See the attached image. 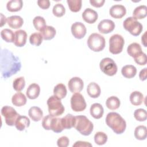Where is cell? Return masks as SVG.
I'll list each match as a JSON object with an SVG mask.
<instances>
[{"mask_svg":"<svg viewBox=\"0 0 147 147\" xmlns=\"http://www.w3.org/2000/svg\"><path fill=\"white\" fill-rule=\"evenodd\" d=\"M7 21V18L2 14L1 13V26H3Z\"/></svg>","mask_w":147,"mask_h":147,"instance_id":"f907efd6","label":"cell"},{"mask_svg":"<svg viewBox=\"0 0 147 147\" xmlns=\"http://www.w3.org/2000/svg\"><path fill=\"white\" fill-rule=\"evenodd\" d=\"M120 100L115 96H111L108 98L106 101V107L111 110H116L120 106Z\"/></svg>","mask_w":147,"mask_h":147,"instance_id":"d6a6232c","label":"cell"},{"mask_svg":"<svg viewBox=\"0 0 147 147\" xmlns=\"http://www.w3.org/2000/svg\"><path fill=\"white\" fill-rule=\"evenodd\" d=\"M61 122L64 129H70L74 127L75 116H74L71 114H68L65 117L61 118Z\"/></svg>","mask_w":147,"mask_h":147,"instance_id":"f1b7e54d","label":"cell"},{"mask_svg":"<svg viewBox=\"0 0 147 147\" xmlns=\"http://www.w3.org/2000/svg\"><path fill=\"white\" fill-rule=\"evenodd\" d=\"M40 87L39 85L37 83L30 84L26 92V95L28 98L30 99H35L40 95Z\"/></svg>","mask_w":147,"mask_h":147,"instance_id":"e0dca14e","label":"cell"},{"mask_svg":"<svg viewBox=\"0 0 147 147\" xmlns=\"http://www.w3.org/2000/svg\"><path fill=\"white\" fill-rule=\"evenodd\" d=\"M141 45L137 42H133L129 45L127 48V52L132 57H135L142 52Z\"/></svg>","mask_w":147,"mask_h":147,"instance_id":"83f0119b","label":"cell"},{"mask_svg":"<svg viewBox=\"0 0 147 147\" xmlns=\"http://www.w3.org/2000/svg\"><path fill=\"white\" fill-rule=\"evenodd\" d=\"M38 6L42 9H47L50 6V2L49 0H39L37 1Z\"/></svg>","mask_w":147,"mask_h":147,"instance_id":"bcb514c9","label":"cell"},{"mask_svg":"<svg viewBox=\"0 0 147 147\" xmlns=\"http://www.w3.org/2000/svg\"><path fill=\"white\" fill-rule=\"evenodd\" d=\"M147 15V7L145 5H140L135 8L133 12V17L136 20L144 18Z\"/></svg>","mask_w":147,"mask_h":147,"instance_id":"f546056e","label":"cell"},{"mask_svg":"<svg viewBox=\"0 0 147 147\" xmlns=\"http://www.w3.org/2000/svg\"><path fill=\"white\" fill-rule=\"evenodd\" d=\"M74 146H92V144L88 142L78 141L73 144V147Z\"/></svg>","mask_w":147,"mask_h":147,"instance_id":"c3c4849f","label":"cell"},{"mask_svg":"<svg viewBox=\"0 0 147 147\" xmlns=\"http://www.w3.org/2000/svg\"><path fill=\"white\" fill-rule=\"evenodd\" d=\"M23 6V2L21 0H11L6 4L7 10L10 12L20 11Z\"/></svg>","mask_w":147,"mask_h":147,"instance_id":"4316f807","label":"cell"},{"mask_svg":"<svg viewBox=\"0 0 147 147\" xmlns=\"http://www.w3.org/2000/svg\"><path fill=\"white\" fill-rule=\"evenodd\" d=\"M134 60L135 62L140 65H145L147 62L146 55V54L142 52L140 55L134 57Z\"/></svg>","mask_w":147,"mask_h":147,"instance_id":"7bdbcfd3","label":"cell"},{"mask_svg":"<svg viewBox=\"0 0 147 147\" xmlns=\"http://www.w3.org/2000/svg\"><path fill=\"white\" fill-rule=\"evenodd\" d=\"M40 33L42 36L44 40H50L54 38L56 35V31L53 26L47 25L40 31Z\"/></svg>","mask_w":147,"mask_h":147,"instance_id":"cb8c5ba5","label":"cell"},{"mask_svg":"<svg viewBox=\"0 0 147 147\" xmlns=\"http://www.w3.org/2000/svg\"><path fill=\"white\" fill-rule=\"evenodd\" d=\"M29 117L35 122L40 121L43 117V112L42 110L37 106L31 107L28 111Z\"/></svg>","mask_w":147,"mask_h":147,"instance_id":"44dd1931","label":"cell"},{"mask_svg":"<svg viewBox=\"0 0 147 147\" xmlns=\"http://www.w3.org/2000/svg\"><path fill=\"white\" fill-rule=\"evenodd\" d=\"M47 103L49 114L53 117H58L64 112L65 109L61 102V99L54 95L48 98Z\"/></svg>","mask_w":147,"mask_h":147,"instance_id":"277c9868","label":"cell"},{"mask_svg":"<svg viewBox=\"0 0 147 147\" xmlns=\"http://www.w3.org/2000/svg\"><path fill=\"white\" fill-rule=\"evenodd\" d=\"M107 141V136L102 131H98L94 135V141L98 145H102L106 144Z\"/></svg>","mask_w":147,"mask_h":147,"instance_id":"74e56055","label":"cell"},{"mask_svg":"<svg viewBox=\"0 0 147 147\" xmlns=\"http://www.w3.org/2000/svg\"><path fill=\"white\" fill-rule=\"evenodd\" d=\"M121 74L125 78L131 79L136 76L137 69L133 65H126L122 68Z\"/></svg>","mask_w":147,"mask_h":147,"instance_id":"d4e9b609","label":"cell"},{"mask_svg":"<svg viewBox=\"0 0 147 147\" xmlns=\"http://www.w3.org/2000/svg\"><path fill=\"white\" fill-rule=\"evenodd\" d=\"M106 123L117 134H122L126 129V123L125 120L115 112H110L106 117Z\"/></svg>","mask_w":147,"mask_h":147,"instance_id":"7a4b0ae2","label":"cell"},{"mask_svg":"<svg viewBox=\"0 0 147 147\" xmlns=\"http://www.w3.org/2000/svg\"><path fill=\"white\" fill-rule=\"evenodd\" d=\"M2 38L7 42H14L15 34L9 29H3L1 32Z\"/></svg>","mask_w":147,"mask_h":147,"instance_id":"e575fe53","label":"cell"},{"mask_svg":"<svg viewBox=\"0 0 147 147\" xmlns=\"http://www.w3.org/2000/svg\"><path fill=\"white\" fill-rule=\"evenodd\" d=\"M146 32H145L144 34L141 37V42L145 47H146Z\"/></svg>","mask_w":147,"mask_h":147,"instance_id":"816d5d0a","label":"cell"},{"mask_svg":"<svg viewBox=\"0 0 147 147\" xmlns=\"http://www.w3.org/2000/svg\"><path fill=\"white\" fill-rule=\"evenodd\" d=\"M74 127L81 134L87 136L92 133L94 129V125L86 116L77 115L75 116Z\"/></svg>","mask_w":147,"mask_h":147,"instance_id":"3957f363","label":"cell"},{"mask_svg":"<svg viewBox=\"0 0 147 147\" xmlns=\"http://www.w3.org/2000/svg\"><path fill=\"white\" fill-rule=\"evenodd\" d=\"M114 28V22L112 20L109 19L102 20L98 25V29L99 32L103 34H108L113 32Z\"/></svg>","mask_w":147,"mask_h":147,"instance_id":"4fadbf2b","label":"cell"},{"mask_svg":"<svg viewBox=\"0 0 147 147\" xmlns=\"http://www.w3.org/2000/svg\"><path fill=\"white\" fill-rule=\"evenodd\" d=\"M105 1V0H90V3L91 5L95 7H102Z\"/></svg>","mask_w":147,"mask_h":147,"instance_id":"7dc6e473","label":"cell"},{"mask_svg":"<svg viewBox=\"0 0 147 147\" xmlns=\"http://www.w3.org/2000/svg\"><path fill=\"white\" fill-rule=\"evenodd\" d=\"M98 17L97 12L91 8L86 9L82 13L83 20L88 24H94L98 20Z\"/></svg>","mask_w":147,"mask_h":147,"instance_id":"9a60e30c","label":"cell"},{"mask_svg":"<svg viewBox=\"0 0 147 147\" xmlns=\"http://www.w3.org/2000/svg\"><path fill=\"white\" fill-rule=\"evenodd\" d=\"M91 115L95 119L100 118L104 113V109L103 106L98 103L92 104L90 109Z\"/></svg>","mask_w":147,"mask_h":147,"instance_id":"ffe728a7","label":"cell"},{"mask_svg":"<svg viewBox=\"0 0 147 147\" xmlns=\"http://www.w3.org/2000/svg\"><path fill=\"white\" fill-rule=\"evenodd\" d=\"M15 38L14 44L16 47H22L24 46L26 42L27 33L24 30H18L14 33Z\"/></svg>","mask_w":147,"mask_h":147,"instance_id":"2e32d148","label":"cell"},{"mask_svg":"<svg viewBox=\"0 0 147 147\" xmlns=\"http://www.w3.org/2000/svg\"><path fill=\"white\" fill-rule=\"evenodd\" d=\"M134 117L137 121L143 122L146 120L147 113L145 109H138L134 112Z\"/></svg>","mask_w":147,"mask_h":147,"instance_id":"60d3db41","label":"cell"},{"mask_svg":"<svg viewBox=\"0 0 147 147\" xmlns=\"http://www.w3.org/2000/svg\"><path fill=\"white\" fill-rule=\"evenodd\" d=\"M25 86V81L23 76L16 78L13 82V87L16 91L20 92L22 91Z\"/></svg>","mask_w":147,"mask_h":147,"instance_id":"f35d334b","label":"cell"},{"mask_svg":"<svg viewBox=\"0 0 147 147\" xmlns=\"http://www.w3.org/2000/svg\"><path fill=\"white\" fill-rule=\"evenodd\" d=\"M68 87L72 93L80 92L83 88L84 83L79 77H73L69 80Z\"/></svg>","mask_w":147,"mask_h":147,"instance_id":"7c38bea8","label":"cell"},{"mask_svg":"<svg viewBox=\"0 0 147 147\" xmlns=\"http://www.w3.org/2000/svg\"><path fill=\"white\" fill-rule=\"evenodd\" d=\"M30 123V122L29 118L25 115H20L16 121L15 126L18 130L23 131L29 126Z\"/></svg>","mask_w":147,"mask_h":147,"instance_id":"ac0fdd59","label":"cell"},{"mask_svg":"<svg viewBox=\"0 0 147 147\" xmlns=\"http://www.w3.org/2000/svg\"><path fill=\"white\" fill-rule=\"evenodd\" d=\"M20 59L7 49L1 50V72L2 77L7 79L20 71Z\"/></svg>","mask_w":147,"mask_h":147,"instance_id":"6da1fadb","label":"cell"},{"mask_svg":"<svg viewBox=\"0 0 147 147\" xmlns=\"http://www.w3.org/2000/svg\"><path fill=\"white\" fill-rule=\"evenodd\" d=\"M33 24L35 29L40 32L47 26L45 19L41 16L35 17L33 20Z\"/></svg>","mask_w":147,"mask_h":147,"instance_id":"d590c367","label":"cell"},{"mask_svg":"<svg viewBox=\"0 0 147 147\" xmlns=\"http://www.w3.org/2000/svg\"><path fill=\"white\" fill-rule=\"evenodd\" d=\"M146 72H147V68H144V69H141L139 74V78L142 81H144L146 79Z\"/></svg>","mask_w":147,"mask_h":147,"instance_id":"681fc988","label":"cell"},{"mask_svg":"<svg viewBox=\"0 0 147 147\" xmlns=\"http://www.w3.org/2000/svg\"><path fill=\"white\" fill-rule=\"evenodd\" d=\"M109 13L110 15L114 18H121L125 16L126 13V9L124 6L117 4L110 7Z\"/></svg>","mask_w":147,"mask_h":147,"instance_id":"5bb4252c","label":"cell"},{"mask_svg":"<svg viewBox=\"0 0 147 147\" xmlns=\"http://www.w3.org/2000/svg\"><path fill=\"white\" fill-rule=\"evenodd\" d=\"M87 92L91 98H97L100 94V88L97 83L91 82L87 86Z\"/></svg>","mask_w":147,"mask_h":147,"instance_id":"7402d4cb","label":"cell"},{"mask_svg":"<svg viewBox=\"0 0 147 147\" xmlns=\"http://www.w3.org/2000/svg\"><path fill=\"white\" fill-rule=\"evenodd\" d=\"M69 138L66 136H62L57 141V145L59 147H67L69 145Z\"/></svg>","mask_w":147,"mask_h":147,"instance_id":"f6af8a7d","label":"cell"},{"mask_svg":"<svg viewBox=\"0 0 147 147\" xmlns=\"http://www.w3.org/2000/svg\"><path fill=\"white\" fill-rule=\"evenodd\" d=\"M129 99L133 105L139 106L141 105L144 101V95L141 92L134 91L130 94Z\"/></svg>","mask_w":147,"mask_h":147,"instance_id":"484cf974","label":"cell"},{"mask_svg":"<svg viewBox=\"0 0 147 147\" xmlns=\"http://www.w3.org/2000/svg\"><path fill=\"white\" fill-rule=\"evenodd\" d=\"M68 7L72 12H78L80 10L82 7V0H67Z\"/></svg>","mask_w":147,"mask_h":147,"instance_id":"ab89813d","label":"cell"},{"mask_svg":"<svg viewBox=\"0 0 147 147\" xmlns=\"http://www.w3.org/2000/svg\"><path fill=\"white\" fill-rule=\"evenodd\" d=\"M67 93L66 87L62 83L57 84L53 88V94L59 99L64 98Z\"/></svg>","mask_w":147,"mask_h":147,"instance_id":"1f68e13d","label":"cell"},{"mask_svg":"<svg viewBox=\"0 0 147 147\" xmlns=\"http://www.w3.org/2000/svg\"><path fill=\"white\" fill-rule=\"evenodd\" d=\"M87 106L83 96L79 92L74 94L71 98V107L73 111L80 112L84 111Z\"/></svg>","mask_w":147,"mask_h":147,"instance_id":"30bf717a","label":"cell"},{"mask_svg":"<svg viewBox=\"0 0 147 147\" xmlns=\"http://www.w3.org/2000/svg\"><path fill=\"white\" fill-rule=\"evenodd\" d=\"M64 129L61 122V118L53 117L51 123V130L55 133H58L61 132Z\"/></svg>","mask_w":147,"mask_h":147,"instance_id":"4dcf8cb0","label":"cell"},{"mask_svg":"<svg viewBox=\"0 0 147 147\" xmlns=\"http://www.w3.org/2000/svg\"><path fill=\"white\" fill-rule=\"evenodd\" d=\"M134 137L137 140H144L147 136L146 127L144 125H140L136 127L134 132Z\"/></svg>","mask_w":147,"mask_h":147,"instance_id":"836d02e7","label":"cell"},{"mask_svg":"<svg viewBox=\"0 0 147 147\" xmlns=\"http://www.w3.org/2000/svg\"><path fill=\"white\" fill-rule=\"evenodd\" d=\"M100 70L108 76H114L116 74L118 67L115 61L110 57H105L101 60L99 63Z\"/></svg>","mask_w":147,"mask_h":147,"instance_id":"ba28073f","label":"cell"},{"mask_svg":"<svg viewBox=\"0 0 147 147\" xmlns=\"http://www.w3.org/2000/svg\"><path fill=\"white\" fill-rule=\"evenodd\" d=\"M26 98L25 95L21 92H18L14 94L11 98V102L14 106L21 107L26 103Z\"/></svg>","mask_w":147,"mask_h":147,"instance_id":"603a6c76","label":"cell"},{"mask_svg":"<svg viewBox=\"0 0 147 147\" xmlns=\"http://www.w3.org/2000/svg\"><path fill=\"white\" fill-rule=\"evenodd\" d=\"M123 26L126 30L134 36L140 35L143 29L142 25L133 17L126 18L123 22Z\"/></svg>","mask_w":147,"mask_h":147,"instance_id":"8992f818","label":"cell"},{"mask_svg":"<svg viewBox=\"0 0 147 147\" xmlns=\"http://www.w3.org/2000/svg\"><path fill=\"white\" fill-rule=\"evenodd\" d=\"M88 48L94 52H98L102 51L105 47V39L100 34L94 33L90 35L87 40Z\"/></svg>","mask_w":147,"mask_h":147,"instance_id":"5b68a950","label":"cell"},{"mask_svg":"<svg viewBox=\"0 0 147 147\" xmlns=\"http://www.w3.org/2000/svg\"><path fill=\"white\" fill-rule=\"evenodd\" d=\"M125 44L123 37L118 34L112 35L109 38V51L114 55H117L122 51Z\"/></svg>","mask_w":147,"mask_h":147,"instance_id":"52a82bcc","label":"cell"},{"mask_svg":"<svg viewBox=\"0 0 147 147\" xmlns=\"http://www.w3.org/2000/svg\"><path fill=\"white\" fill-rule=\"evenodd\" d=\"M53 116L51 115L50 114L45 116L42 121V126L45 130H51V123L52 118Z\"/></svg>","mask_w":147,"mask_h":147,"instance_id":"ee69618b","label":"cell"},{"mask_svg":"<svg viewBox=\"0 0 147 147\" xmlns=\"http://www.w3.org/2000/svg\"><path fill=\"white\" fill-rule=\"evenodd\" d=\"M43 37L40 33H33L29 37L30 43L35 46H40L42 42Z\"/></svg>","mask_w":147,"mask_h":147,"instance_id":"8d00e7d4","label":"cell"},{"mask_svg":"<svg viewBox=\"0 0 147 147\" xmlns=\"http://www.w3.org/2000/svg\"><path fill=\"white\" fill-rule=\"evenodd\" d=\"M71 33L74 37L77 39H81L83 38L87 32L86 26L81 22H75L71 28Z\"/></svg>","mask_w":147,"mask_h":147,"instance_id":"8fae6325","label":"cell"},{"mask_svg":"<svg viewBox=\"0 0 147 147\" xmlns=\"http://www.w3.org/2000/svg\"><path fill=\"white\" fill-rule=\"evenodd\" d=\"M1 114L5 118V123L8 126L15 125L16 121L20 114L12 107L5 106L1 109Z\"/></svg>","mask_w":147,"mask_h":147,"instance_id":"9c48e42d","label":"cell"},{"mask_svg":"<svg viewBox=\"0 0 147 147\" xmlns=\"http://www.w3.org/2000/svg\"><path fill=\"white\" fill-rule=\"evenodd\" d=\"M52 13L55 16L60 17L65 14V9L61 3H57L53 6Z\"/></svg>","mask_w":147,"mask_h":147,"instance_id":"b9f144b4","label":"cell"},{"mask_svg":"<svg viewBox=\"0 0 147 147\" xmlns=\"http://www.w3.org/2000/svg\"><path fill=\"white\" fill-rule=\"evenodd\" d=\"M7 25L13 29L20 28L23 24V18L19 16H11L7 18Z\"/></svg>","mask_w":147,"mask_h":147,"instance_id":"d6986e66","label":"cell"}]
</instances>
